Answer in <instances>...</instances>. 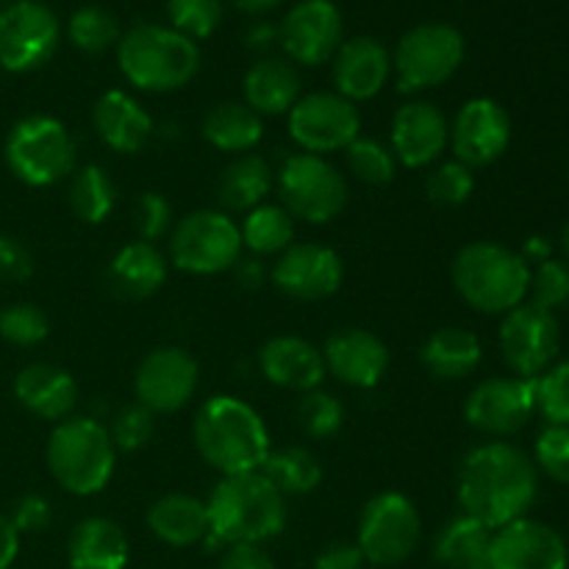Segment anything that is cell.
<instances>
[{"label":"cell","instance_id":"6da1fadb","mask_svg":"<svg viewBox=\"0 0 569 569\" xmlns=\"http://www.w3.org/2000/svg\"><path fill=\"white\" fill-rule=\"evenodd\" d=\"M537 492V465L509 442L478 445L459 467L456 495L461 511L492 531L526 517Z\"/></svg>","mask_w":569,"mask_h":569},{"label":"cell","instance_id":"7a4b0ae2","mask_svg":"<svg viewBox=\"0 0 569 569\" xmlns=\"http://www.w3.org/2000/svg\"><path fill=\"white\" fill-rule=\"evenodd\" d=\"M192 439L200 459L220 476L259 472L272 450L264 417L233 395H214L200 403Z\"/></svg>","mask_w":569,"mask_h":569},{"label":"cell","instance_id":"3957f363","mask_svg":"<svg viewBox=\"0 0 569 569\" xmlns=\"http://www.w3.org/2000/svg\"><path fill=\"white\" fill-rule=\"evenodd\" d=\"M209 539L217 548L231 545H264L287 528V498L270 483L264 472L222 476L211 489Z\"/></svg>","mask_w":569,"mask_h":569},{"label":"cell","instance_id":"277c9868","mask_svg":"<svg viewBox=\"0 0 569 569\" xmlns=\"http://www.w3.org/2000/svg\"><path fill=\"white\" fill-rule=\"evenodd\" d=\"M453 287L470 309L481 315H509L526 303L531 289V267L517 250L500 242H470L453 259Z\"/></svg>","mask_w":569,"mask_h":569},{"label":"cell","instance_id":"5b68a950","mask_svg":"<svg viewBox=\"0 0 569 569\" xmlns=\"http://www.w3.org/2000/svg\"><path fill=\"white\" fill-rule=\"evenodd\" d=\"M48 470L64 492L92 498L109 487L117 467V448L98 417H67L48 439Z\"/></svg>","mask_w":569,"mask_h":569},{"label":"cell","instance_id":"8992f818","mask_svg":"<svg viewBox=\"0 0 569 569\" xmlns=\"http://www.w3.org/2000/svg\"><path fill=\"white\" fill-rule=\"evenodd\" d=\"M117 64L131 87L142 92H172L198 76L200 50L194 39L176 28L142 22L120 37Z\"/></svg>","mask_w":569,"mask_h":569},{"label":"cell","instance_id":"52a82bcc","mask_svg":"<svg viewBox=\"0 0 569 569\" xmlns=\"http://www.w3.org/2000/svg\"><path fill=\"white\" fill-rule=\"evenodd\" d=\"M11 176L26 187L44 189L64 181L78 167V144L70 128L50 114H28L11 126L3 144Z\"/></svg>","mask_w":569,"mask_h":569},{"label":"cell","instance_id":"ba28073f","mask_svg":"<svg viewBox=\"0 0 569 569\" xmlns=\"http://www.w3.org/2000/svg\"><path fill=\"white\" fill-rule=\"evenodd\" d=\"M276 192L292 220L326 226L348 209V178L326 156L292 153L276 172Z\"/></svg>","mask_w":569,"mask_h":569},{"label":"cell","instance_id":"9c48e42d","mask_svg":"<svg viewBox=\"0 0 569 569\" xmlns=\"http://www.w3.org/2000/svg\"><path fill=\"white\" fill-rule=\"evenodd\" d=\"M170 261L189 276L231 272L242 256V233L231 214L200 209L178 220L170 231Z\"/></svg>","mask_w":569,"mask_h":569},{"label":"cell","instance_id":"30bf717a","mask_svg":"<svg viewBox=\"0 0 569 569\" xmlns=\"http://www.w3.org/2000/svg\"><path fill=\"white\" fill-rule=\"evenodd\" d=\"M465 61V37L448 22H422L403 33L392 56L398 89L406 94L426 92L450 81Z\"/></svg>","mask_w":569,"mask_h":569},{"label":"cell","instance_id":"8fae6325","mask_svg":"<svg viewBox=\"0 0 569 569\" xmlns=\"http://www.w3.org/2000/svg\"><path fill=\"white\" fill-rule=\"evenodd\" d=\"M422 520L415 500L403 492H378L361 509L356 545L367 565L378 569L398 567L409 559L420 542Z\"/></svg>","mask_w":569,"mask_h":569},{"label":"cell","instance_id":"7c38bea8","mask_svg":"<svg viewBox=\"0 0 569 569\" xmlns=\"http://www.w3.org/2000/svg\"><path fill=\"white\" fill-rule=\"evenodd\" d=\"M287 128L303 153H345V148L361 137V114L356 103L339 92H309L300 94L289 109Z\"/></svg>","mask_w":569,"mask_h":569},{"label":"cell","instance_id":"4fadbf2b","mask_svg":"<svg viewBox=\"0 0 569 569\" xmlns=\"http://www.w3.org/2000/svg\"><path fill=\"white\" fill-rule=\"evenodd\" d=\"M498 342L503 361L517 378H539L553 367L556 356H559V320L553 311H545L526 300L509 315H503Z\"/></svg>","mask_w":569,"mask_h":569},{"label":"cell","instance_id":"5bb4252c","mask_svg":"<svg viewBox=\"0 0 569 569\" xmlns=\"http://www.w3.org/2000/svg\"><path fill=\"white\" fill-rule=\"evenodd\" d=\"M61 28L39 0H17L0 11V70L33 72L59 48Z\"/></svg>","mask_w":569,"mask_h":569},{"label":"cell","instance_id":"9a60e30c","mask_svg":"<svg viewBox=\"0 0 569 569\" xmlns=\"http://www.w3.org/2000/svg\"><path fill=\"white\" fill-rule=\"evenodd\" d=\"M198 381L200 367L194 356L178 345H161L139 361L133 372V395L150 415H172L194 398Z\"/></svg>","mask_w":569,"mask_h":569},{"label":"cell","instance_id":"2e32d148","mask_svg":"<svg viewBox=\"0 0 569 569\" xmlns=\"http://www.w3.org/2000/svg\"><path fill=\"white\" fill-rule=\"evenodd\" d=\"M537 411V378H487L465 403V417L487 437H511L522 431Z\"/></svg>","mask_w":569,"mask_h":569},{"label":"cell","instance_id":"e0dca14e","mask_svg":"<svg viewBox=\"0 0 569 569\" xmlns=\"http://www.w3.org/2000/svg\"><path fill=\"white\" fill-rule=\"evenodd\" d=\"M270 281L278 292L295 300H326L345 283V261L328 244L292 242L270 270Z\"/></svg>","mask_w":569,"mask_h":569},{"label":"cell","instance_id":"ac0fdd59","mask_svg":"<svg viewBox=\"0 0 569 569\" xmlns=\"http://www.w3.org/2000/svg\"><path fill=\"white\" fill-rule=\"evenodd\" d=\"M345 22L331 0H300L278 28L287 59L295 64L320 67L337 56Z\"/></svg>","mask_w":569,"mask_h":569},{"label":"cell","instance_id":"d6986e66","mask_svg":"<svg viewBox=\"0 0 569 569\" xmlns=\"http://www.w3.org/2000/svg\"><path fill=\"white\" fill-rule=\"evenodd\" d=\"M511 142V117L498 100L472 98L456 114L450 126V142L456 161L476 167H489L506 153Z\"/></svg>","mask_w":569,"mask_h":569},{"label":"cell","instance_id":"ffe728a7","mask_svg":"<svg viewBox=\"0 0 569 569\" xmlns=\"http://www.w3.org/2000/svg\"><path fill=\"white\" fill-rule=\"evenodd\" d=\"M487 561L495 569H567L569 548L556 528L520 517L492 531Z\"/></svg>","mask_w":569,"mask_h":569},{"label":"cell","instance_id":"44dd1931","mask_svg":"<svg viewBox=\"0 0 569 569\" xmlns=\"http://www.w3.org/2000/svg\"><path fill=\"white\" fill-rule=\"evenodd\" d=\"M448 142L450 122L439 106L428 103V100H409L395 111L389 148H392L398 164L409 167V170L437 164Z\"/></svg>","mask_w":569,"mask_h":569},{"label":"cell","instance_id":"7402d4cb","mask_svg":"<svg viewBox=\"0 0 569 569\" xmlns=\"http://www.w3.org/2000/svg\"><path fill=\"white\" fill-rule=\"evenodd\" d=\"M326 370L353 389H376L389 370V348L367 328H339L322 345Z\"/></svg>","mask_w":569,"mask_h":569},{"label":"cell","instance_id":"603a6c76","mask_svg":"<svg viewBox=\"0 0 569 569\" xmlns=\"http://www.w3.org/2000/svg\"><path fill=\"white\" fill-rule=\"evenodd\" d=\"M259 367L261 376L272 387L300 395L311 392V389H320V383L328 376L322 350L315 348L309 339L295 337V333L267 339L259 350Z\"/></svg>","mask_w":569,"mask_h":569},{"label":"cell","instance_id":"cb8c5ba5","mask_svg":"<svg viewBox=\"0 0 569 569\" xmlns=\"http://www.w3.org/2000/svg\"><path fill=\"white\" fill-rule=\"evenodd\" d=\"M392 76V53L372 37H353L333 56V83L350 103L372 100Z\"/></svg>","mask_w":569,"mask_h":569},{"label":"cell","instance_id":"d4e9b609","mask_svg":"<svg viewBox=\"0 0 569 569\" xmlns=\"http://www.w3.org/2000/svg\"><path fill=\"white\" fill-rule=\"evenodd\" d=\"M92 128L100 142L114 153H139L148 148L156 133L153 117L133 94L122 89H109L100 94L92 109Z\"/></svg>","mask_w":569,"mask_h":569},{"label":"cell","instance_id":"484cf974","mask_svg":"<svg viewBox=\"0 0 569 569\" xmlns=\"http://www.w3.org/2000/svg\"><path fill=\"white\" fill-rule=\"evenodd\" d=\"M14 398L26 411H31L39 420L61 422L72 417L78 403V383L64 367L28 365L14 378Z\"/></svg>","mask_w":569,"mask_h":569},{"label":"cell","instance_id":"4316f807","mask_svg":"<svg viewBox=\"0 0 569 569\" xmlns=\"http://www.w3.org/2000/svg\"><path fill=\"white\" fill-rule=\"evenodd\" d=\"M167 272V256L161 253L156 244L142 242H128L111 256L109 267H106V281L109 289L122 300H148L164 287Z\"/></svg>","mask_w":569,"mask_h":569},{"label":"cell","instance_id":"83f0119b","mask_svg":"<svg viewBox=\"0 0 569 569\" xmlns=\"http://www.w3.org/2000/svg\"><path fill=\"white\" fill-rule=\"evenodd\" d=\"M150 533L167 548H192L209 539V506L194 495L170 492L156 500L144 515Z\"/></svg>","mask_w":569,"mask_h":569},{"label":"cell","instance_id":"f1b7e54d","mask_svg":"<svg viewBox=\"0 0 569 569\" xmlns=\"http://www.w3.org/2000/svg\"><path fill=\"white\" fill-rule=\"evenodd\" d=\"M131 545L126 531L109 517H87L67 539L70 569H126Z\"/></svg>","mask_w":569,"mask_h":569},{"label":"cell","instance_id":"f546056e","mask_svg":"<svg viewBox=\"0 0 569 569\" xmlns=\"http://www.w3.org/2000/svg\"><path fill=\"white\" fill-rule=\"evenodd\" d=\"M244 106L259 117L289 114L300 100V72L289 59L264 56L244 72Z\"/></svg>","mask_w":569,"mask_h":569},{"label":"cell","instance_id":"4dcf8cb0","mask_svg":"<svg viewBox=\"0 0 569 569\" xmlns=\"http://www.w3.org/2000/svg\"><path fill=\"white\" fill-rule=\"evenodd\" d=\"M481 339L465 328H439L422 342L420 361L439 381H461L481 367Z\"/></svg>","mask_w":569,"mask_h":569},{"label":"cell","instance_id":"1f68e13d","mask_svg":"<svg viewBox=\"0 0 569 569\" xmlns=\"http://www.w3.org/2000/svg\"><path fill=\"white\" fill-rule=\"evenodd\" d=\"M276 189V172L270 170L261 156L244 153L237 156L231 164L222 170L217 183V198H220L226 214H248L256 206L267 203V194Z\"/></svg>","mask_w":569,"mask_h":569},{"label":"cell","instance_id":"d6a6232c","mask_svg":"<svg viewBox=\"0 0 569 569\" xmlns=\"http://www.w3.org/2000/svg\"><path fill=\"white\" fill-rule=\"evenodd\" d=\"M203 139L222 153H253L256 144L264 139V117L237 100L217 103L203 117Z\"/></svg>","mask_w":569,"mask_h":569},{"label":"cell","instance_id":"836d02e7","mask_svg":"<svg viewBox=\"0 0 569 569\" xmlns=\"http://www.w3.org/2000/svg\"><path fill=\"white\" fill-rule=\"evenodd\" d=\"M489 542H492V528L461 511L433 537L431 553L445 569H467L487 561Z\"/></svg>","mask_w":569,"mask_h":569},{"label":"cell","instance_id":"e575fe53","mask_svg":"<svg viewBox=\"0 0 569 569\" xmlns=\"http://www.w3.org/2000/svg\"><path fill=\"white\" fill-rule=\"evenodd\" d=\"M70 198L72 214L87 226H100L117 206V187L111 181L109 170L100 164H81L70 176Z\"/></svg>","mask_w":569,"mask_h":569},{"label":"cell","instance_id":"d590c367","mask_svg":"<svg viewBox=\"0 0 569 569\" xmlns=\"http://www.w3.org/2000/svg\"><path fill=\"white\" fill-rule=\"evenodd\" d=\"M239 233L250 256H281L295 242V220L281 203H261L244 214Z\"/></svg>","mask_w":569,"mask_h":569},{"label":"cell","instance_id":"8d00e7d4","mask_svg":"<svg viewBox=\"0 0 569 569\" xmlns=\"http://www.w3.org/2000/svg\"><path fill=\"white\" fill-rule=\"evenodd\" d=\"M272 487L289 498V495H311L322 483V465L311 450L300 445H289L283 450H270L264 467H261Z\"/></svg>","mask_w":569,"mask_h":569},{"label":"cell","instance_id":"74e56055","mask_svg":"<svg viewBox=\"0 0 569 569\" xmlns=\"http://www.w3.org/2000/svg\"><path fill=\"white\" fill-rule=\"evenodd\" d=\"M67 37L81 53L98 56L120 42L122 33L120 22L114 20L111 11L100 9V6H83L67 22Z\"/></svg>","mask_w":569,"mask_h":569},{"label":"cell","instance_id":"f35d334b","mask_svg":"<svg viewBox=\"0 0 569 569\" xmlns=\"http://www.w3.org/2000/svg\"><path fill=\"white\" fill-rule=\"evenodd\" d=\"M345 161H348V170L353 172L356 181L370 183V187H387L398 172V159H395L392 148L378 142V139L356 137L345 148Z\"/></svg>","mask_w":569,"mask_h":569},{"label":"cell","instance_id":"ab89813d","mask_svg":"<svg viewBox=\"0 0 569 569\" xmlns=\"http://www.w3.org/2000/svg\"><path fill=\"white\" fill-rule=\"evenodd\" d=\"M298 426L311 439H331L345 426V406L337 395L311 389L298 403Z\"/></svg>","mask_w":569,"mask_h":569},{"label":"cell","instance_id":"60d3db41","mask_svg":"<svg viewBox=\"0 0 569 569\" xmlns=\"http://www.w3.org/2000/svg\"><path fill=\"white\" fill-rule=\"evenodd\" d=\"M476 189V176L467 164L450 159L439 161L426 178V194L433 206H442V209H456V206L467 203Z\"/></svg>","mask_w":569,"mask_h":569},{"label":"cell","instance_id":"b9f144b4","mask_svg":"<svg viewBox=\"0 0 569 569\" xmlns=\"http://www.w3.org/2000/svg\"><path fill=\"white\" fill-rule=\"evenodd\" d=\"M50 333V320L39 306L11 303L0 309V337L14 348H33Z\"/></svg>","mask_w":569,"mask_h":569},{"label":"cell","instance_id":"7bdbcfd3","mask_svg":"<svg viewBox=\"0 0 569 569\" xmlns=\"http://www.w3.org/2000/svg\"><path fill=\"white\" fill-rule=\"evenodd\" d=\"M170 28L189 39H206L222 20V0H167Z\"/></svg>","mask_w":569,"mask_h":569},{"label":"cell","instance_id":"ee69618b","mask_svg":"<svg viewBox=\"0 0 569 569\" xmlns=\"http://www.w3.org/2000/svg\"><path fill=\"white\" fill-rule=\"evenodd\" d=\"M537 411L548 426L569 428V359L537 378Z\"/></svg>","mask_w":569,"mask_h":569},{"label":"cell","instance_id":"f6af8a7d","mask_svg":"<svg viewBox=\"0 0 569 569\" xmlns=\"http://www.w3.org/2000/svg\"><path fill=\"white\" fill-rule=\"evenodd\" d=\"M531 303L545 311H559L569 306V261L548 259L531 270Z\"/></svg>","mask_w":569,"mask_h":569},{"label":"cell","instance_id":"bcb514c9","mask_svg":"<svg viewBox=\"0 0 569 569\" xmlns=\"http://www.w3.org/2000/svg\"><path fill=\"white\" fill-rule=\"evenodd\" d=\"M156 415H150L144 406L133 403L117 411L114 422L109 426L111 442H114L117 453H137V450L148 448V442L156 433Z\"/></svg>","mask_w":569,"mask_h":569},{"label":"cell","instance_id":"7dc6e473","mask_svg":"<svg viewBox=\"0 0 569 569\" xmlns=\"http://www.w3.org/2000/svg\"><path fill=\"white\" fill-rule=\"evenodd\" d=\"M533 465L556 483L569 487V428L548 426L539 433L533 445Z\"/></svg>","mask_w":569,"mask_h":569},{"label":"cell","instance_id":"c3c4849f","mask_svg":"<svg viewBox=\"0 0 569 569\" xmlns=\"http://www.w3.org/2000/svg\"><path fill=\"white\" fill-rule=\"evenodd\" d=\"M133 226L142 242L156 244L159 239L170 237L172 231V206L164 194L144 192L133 203Z\"/></svg>","mask_w":569,"mask_h":569},{"label":"cell","instance_id":"681fc988","mask_svg":"<svg viewBox=\"0 0 569 569\" xmlns=\"http://www.w3.org/2000/svg\"><path fill=\"white\" fill-rule=\"evenodd\" d=\"M9 520L20 537L22 533H42L48 531L50 522H53V509H50L48 498H42V495H22V498L11 506Z\"/></svg>","mask_w":569,"mask_h":569},{"label":"cell","instance_id":"f907efd6","mask_svg":"<svg viewBox=\"0 0 569 569\" xmlns=\"http://www.w3.org/2000/svg\"><path fill=\"white\" fill-rule=\"evenodd\" d=\"M33 276V256L20 239L0 237V281L22 283Z\"/></svg>","mask_w":569,"mask_h":569},{"label":"cell","instance_id":"816d5d0a","mask_svg":"<svg viewBox=\"0 0 569 569\" xmlns=\"http://www.w3.org/2000/svg\"><path fill=\"white\" fill-rule=\"evenodd\" d=\"M367 559L356 542H331L315 559V569H365Z\"/></svg>","mask_w":569,"mask_h":569},{"label":"cell","instance_id":"f5cc1de1","mask_svg":"<svg viewBox=\"0 0 569 569\" xmlns=\"http://www.w3.org/2000/svg\"><path fill=\"white\" fill-rule=\"evenodd\" d=\"M217 569H278L276 561L259 545H231L222 553Z\"/></svg>","mask_w":569,"mask_h":569},{"label":"cell","instance_id":"db71d44e","mask_svg":"<svg viewBox=\"0 0 569 569\" xmlns=\"http://www.w3.org/2000/svg\"><path fill=\"white\" fill-rule=\"evenodd\" d=\"M233 278H237V283L242 289H248V292H256V289L264 287V281L270 278V272L264 270V264H261L259 256H239L237 264L231 267Z\"/></svg>","mask_w":569,"mask_h":569},{"label":"cell","instance_id":"11a10c76","mask_svg":"<svg viewBox=\"0 0 569 569\" xmlns=\"http://www.w3.org/2000/svg\"><path fill=\"white\" fill-rule=\"evenodd\" d=\"M20 556V533L11 526L9 515L0 511V569H11Z\"/></svg>","mask_w":569,"mask_h":569},{"label":"cell","instance_id":"9f6ffc18","mask_svg":"<svg viewBox=\"0 0 569 569\" xmlns=\"http://www.w3.org/2000/svg\"><path fill=\"white\" fill-rule=\"evenodd\" d=\"M550 253H553V244H550L545 237L526 239V244H522V250H520L522 261H526L528 267H531V264L539 267V264H542V261L550 259Z\"/></svg>","mask_w":569,"mask_h":569},{"label":"cell","instance_id":"6f0895ef","mask_svg":"<svg viewBox=\"0 0 569 569\" xmlns=\"http://www.w3.org/2000/svg\"><path fill=\"white\" fill-rule=\"evenodd\" d=\"M278 39V31L272 26H253L250 28V33H248V44L250 48H256V50H264V48H270L272 42H276Z\"/></svg>","mask_w":569,"mask_h":569},{"label":"cell","instance_id":"680465c9","mask_svg":"<svg viewBox=\"0 0 569 569\" xmlns=\"http://www.w3.org/2000/svg\"><path fill=\"white\" fill-rule=\"evenodd\" d=\"M281 3L283 0H233V6L244 14H267V11L278 9Z\"/></svg>","mask_w":569,"mask_h":569},{"label":"cell","instance_id":"91938a15","mask_svg":"<svg viewBox=\"0 0 569 569\" xmlns=\"http://www.w3.org/2000/svg\"><path fill=\"white\" fill-rule=\"evenodd\" d=\"M561 248H565V253L569 256V222L565 226V231H561Z\"/></svg>","mask_w":569,"mask_h":569},{"label":"cell","instance_id":"94428289","mask_svg":"<svg viewBox=\"0 0 569 569\" xmlns=\"http://www.w3.org/2000/svg\"><path fill=\"white\" fill-rule=\"evenodd\" d=\"M467 569H495V567L489 565V561H481V565H476V567H467Z\"/></svg>","mask_w":569,"mask_h":569},{"label":"cell","instance_id":"6125c7cd","mask_svg":"<svg viewBox=\"0 0 569 569\" xmlns=\"http://www.w3.org/2000/svg\"><path fill=\"white\" fill-rule=\"evenodd\" d=\"M376 569H378V567H376Z\"/></svg>","mask_w":569,"mask_h":569}]
</instances>
